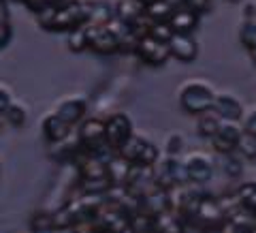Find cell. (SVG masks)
Returning <instances> with one entry per match:
<instances>
[{
    "mask_svg": "<svg viewBox=\"0 0 256 233\" xmlns=\"http://www.w3.org/2000/svg\"><path fill=\"white\" fill-rule=\"evenodd\" d=\"M90 9L92 5H84L79 0L68 5L58 0L36 11V20L45 30H73L90 22Z\"/></svg>",
    "mask_w": 256,
    "mask_h": 233,
    "instance_id": "6da1fadb",
    "label": "cell"
},
{
    "mask_svg": "<svg viewBox=\"0 0 256 233\" xmlns=\"http://www.w3.org/2000/svg\"><path fill=\"white\" fill-rule=\"evenodd\" d=\"M178 99H180L182 109L188 111V114H205V111L214 109L216 92L207 82H201V79H190V82L182 84Z\"/></svg>",
    "mask_w": 256,
    "mask_h": 233,
    "instance_id": "7a4b0ae2",
    "label": "cell"
},
{
    "mask_svg": "<svg viewBox=\"0 0 256 233\" xmlns=\"http://www.w3.org/2000/svg\"><path fill=\"white\" fill-rule=\"evenodd\" d=\"M126 160L132 165H143V167H154L158 163V148L150 139L141 137V135H132L122 148L118 150Z\"/></svg>",
    "mask_w": 256,
    "mask_h": 233,
    "instance_id": "3957f363",
    "label": "cell"
},
{
    "mask_svg": "<svg viewBox=\"0 0 256 233\" xmlns=\"http://www.w3.org/2000/svg\"><path fill=\"white\" fill-rule=\"evenodd\" d=\"M88 30V47L96 54H114L122 50L118 32L111 28V24H86Z\"/></svg>",
    "mask_w": 256,
    "mask_h": 233,
    "instance_id": "277c9868",
    "label": "cell"
},
{
    "mask_svg": "<svg viewBox=\"0 0 256 233\" xmlns=\"http://www.w3.org/2000/svg\"><path fill=\"white\" fill-rule=\"evenodd\" d=\"M134 52H137V56L143 62L152 64V67H160V64H164L166 58L171 56L169 43L160 41V39H156V37H152L150 32L148 35H143V37H139L137 45H134Z\"/></svg>",
    "mask_w": 256,
    "mask_h": 233,
    "instance_id": "5b68a950",
    "label": "cell"
},
{
    "mask_svg": "<svg viewBox=\"0 0 256 233\" xmlns=\"http://www.w3.org/2000/svg\"><path fill=\"white\" fill-rule=\"evenodd\" d=\"M132 122L130 118H128L126 114H122V111H118V114L109 116L105 120V141L109 143L111 148L120 150L124 146V143L132 137Z\"/></svg>",
    "mask_w": 256,
    "mask_h": 233,
    "instance_id": "8992f818",
    "label": "cell"
},
{
    "mask_svg": "<svg viewBox=\"0 0 256 233\" xmlns=\"http://www.w3.org/2000/svg\"><path fill=\"white\" fill-rule=\"evenodd\" d=\"M184 165H186L188 180L194 184H205L214 178V160L205 152H190L184 158Z\"/></svg>",
    "mask_w": 256,
    "mask_h": 233,
    "instance_id": "52a82bcc",
    "label": "cell"
},
{
    "mask_svg": "<svg viewBox=\"0 0 256 233\" xmlns=\"http://www.w3.org/2000/svg\"><path fill=\"white\" fill-rule=\"evenodd\" d=\"M242 135H244V126H239L237 120H222L218 133L212 137V143L220 154H228V152L237 150V141Z\"/></svg>",
    "mask_w": 256,
    "mask_h": 233,
    "instance_id": "ba28073f",
    "label": "cell"
},
{
    "mask_svg": "<svg viewBox=\"0 0 256 233\" xmlns=\"http://www.w3.org/2000/svg\"><path fill=\"white\" fill-rule=\"evenodd\" d=\"M56 114H58L64 122L75 126L84 120L86 111H88V99L82 94H70V96H64V99L56 105Z\"/></svg>",
    "mask_w": 256,
    "mask_h": 233,
    "instance_id": "9c48e42d",
    "label": "cell"
},
{
    "mask_svg": "<svg viewBox=\"0 0 256 233\" xmlns=\"http://www.w3.org/2000/svg\"><path fill=\"white\" fill-rule=\"evenodd\" d=\"M169 50L173 58H178L182 62H192L196 58L198 45L192 39L190 32H173V37L169 39Z\"/></svg>",
    "mask_w": 256,
    "mask_h": 233,
    "instance_id": "30bf717a",
    "label": "cell"
},
{
    "mask_svg": "<svg viewBox=\"0 0 256 233\" xmlns=\"http://www.w3.org/2000/svg\"><path fill=\"white\" fill-rule=\"evenodd\" d=\"M222 120H242L244 116V105H242V101L237 99L235 94H230V92H220V94H216V101H214V109Z\"/></svg>",
    "mask_w": 256,
    "mask_h": 233,
    "instance_id": "8fae6325",
    "label": "cell"
},
{
    "mask_svg": "<svg viewBox=\"0 0 256 233\" xmlns=\"http://www.w3.org/2000/svg\"><path fill=\"white\" fill-rule=\"evenodd\" d=\"M68 131H70V124L64 122V120L56 114V111L45 114L43 120H41V133H43V137L50 143H58L62 139H66Z\"/></svg>",
    "mask_w": 256,
    "mask_h": 233,
    "instance_id": "7c38bea8",
    "label": "cell"
},
{
    "mask_svg": "<svg viewBox=\"0 0 256 233\" xmlns=\"http://www.w3.org/2000/svg\"><path fill=\"white\" fill-rule=\"evenodd\" d=\"M79 139H82L84 148H92L96 143L105 141V122L98 118H88L82 120L79 126Z\"/></svg>",
    "mask_w": 256,
    "mask_h": 233,
    "instance_id": "4fadbf2b",
    "label": "cell"
},
{
    "mask_svg": "<svg viewBox=\"0 0 256 233\" xmlns=\"http://www.w3.org/2000/svg\"><path fill=\"white\" fill-rule=\"evenodd\" d=\"M169 24L175 32H192L198 24V13L188 9V7H180V9L173 11V15L169 18Z\"/></svg>",
    "mask_w": 256,
    "mask_h": 233,
    "instance_id": "5bb4252c",
    "label": "cell"
},
{
    "mask_svg": "<svg viewBox=\"0 0 256 233\" xmlns=\"http://www.w3.org/2000/svg\"><path fill=\"white\" fill-rule=\"evenodd\" d=\"M173 11L175 7L171 0H152V3H146V15L152 22H169Z\"/></svg>",
    "mask_w": 256,
    "mask_h": 233,
    "instance_id": "9a60e30c",
    "label": "cell"
},
{
    "mask_svg": "<svg viewBox=\"0 0 256 233\" xmlns=\"http://www.w3.org/2000/svg\"><path fill=\"white\" fill-rule=\"evenodd\" d=\"M201 118H198V122H196V131L201 137H207V139H212L216 133H218V128H220V122H222V118L216 114H210V111H205V114H198Z\"/></svg>",
    "mask_w": 256,
    "mask_h": 233,
    "instance_id": "2e32d148",
    "label": "cell"
},
{
    "mask_svg": "<svg viewBox=\"0 0 256 233\" xmlns=\"http://www.w3.org/2000/svg\"><path fill=\"white\" fill-rule=\"evenodd\" d=\"M11 37H13V28L9 20V7H6V0H0V50L9 45Z\"/></svg>",
    "mask_w": 256,
    "mask_h": 233,
    "instance_id": "e0dca14e",
    "label": "cell"
},
{
    "mask_svg": "<svg viewBox=\"0 0 256 233\" xmlns=\"http://www.w3.org/2000/svg\"><path fill=\"white\" fill-rule=\"evenodd\" d=\"M222 171L228 175V178H239L244 171V165H242V154L235 150V152H228V154H222Z\"/></svg>",
    "mask_w": 256,
    "mask_h": 233,
    "instance_id": "ac0fdd59",
    "label": "cell"
},
{
    "mask_svg": "<svg viewBox=\"0 0 256 233\" xmlns=\"http://www.w3.org/2000/svg\"><path fill=\"white\" fill-rule=\"evenodd\" d=\"M2 118L9 122L11 126H24L26 124V120H28V109L22 105V103H18V101H13L11 105H9V109L2 114Z\"/></svg>",
    "mask_w": 256,
    "mask_h": 233,
    "instance_id": "d6986e66",
    "label": "cell"
},
{
    "mask_svg": "<svg viewBox=\"0 0 256 233\" xmlns=\"http://www.w3.org/2000/svg\"><path fill=\"white\" fill-rule=\"evenodd\" d=\"M68 50L70 52H84L88 47V30H86V24L84 26H77L73 30H68Z\"/></svg>",
    "mask_w": 256,
    "mask_h": 233,
    "instance_id": "ffe728a7",
    "label": "cell"
},
{
    "mask_svg": "<svg viewBox=\"0 0 256 233\" xmlns=\"http://www.w3.org/2000/svg\"><path fill=\"white\" fill-rule=\"evenodd\" d=\"M237 152L242 154V158H248V160L256 158V137L254 135L244 131V135L237 141Z\"/></svg>",
    "mask_w": 256,
    "mask_h": 233,
    "instance_id": "44dd1931",
    "label": "cell"
},
{
    "mask_svg": "<svg viewBox=\"0 0 256 233\" xmlns=\"http://www.w3.org/2000/svg\"><path fill=\"white\" fill-rule=\"evenodd\" d=\"M239 39L248 50H256V22H246L239 30Z\"/></svg>",
    "mask_w": 256,
    "mask_h": 233,
    "instance_id": "7402d4cb",
    "label": "cell"
},
{
    "mask_svg": "<svg viewBox=\"0 0 256 233\" xmlns=\"http://www.w3.org/2000/svg\"><path fill=\"white\" fill-rule=\"evenodd\" d=\"M182 150H184V139H182V135H180V133L166 135V139H164V154H166V156H178Z\"/></svg>",
    "mask_w": 256,
    "mask_h": 233,
    "instance_id": "603a6c76",
    "label": "cell"
},
{
    "mask_svg": "<svg viewBox=\"0 0 256 233\" xmlns=\"http://www.w3.org/2000/svg\"><path fill=\"white\" fill-rule=\"evenodd\" d=\"M11 103H13V92L4 84H0V116H2L4 111L9 109Z\"/></svg>",
    "mask_w": 256,
    "mask_h": 233,
    "instance_id": "cb8c5ba5",
    "label": "cell"
},
{
    "mask_svg": "<svg viewBox=\"0 0 256 233\" xmlns=\"http://www.w3.org/2000/svg\"><path fill=\"white\" fill-rule=\"evenodd\" d=\"M184 7H188V9L201 15L203 11L210 9V0H184Z\"/></svg>",
    "mask_w": 256,
    "mask_h": 233,
    "instance_id": "d4e9b609",
    "label": "cell"
},
{
    "mask_svg": "<svg viewBox=\"0 0 256 233\" xmlns=\"http://www.w3.org/2000/svg\"><path fill=\"white\" fill-rule=\"evenodd\" d=\"M244 131H246V133H250V135H254V137H256V109H252L250 114H248L246 122H244Z\"/></svg>",
    "mask_w": 256,
    "mask_h": 233,
    "instance_id": "484cf974",
    "label": "cell"
},
{
    "mask_svg": "<svg viewBox=\"0 0 256 233\" xmlns=\"http://www.w3.org/2000/svg\"><path fill=\"white\" fill-rule=\"evenodd\" d=\"M32 11H41L43 7H47V5H54V3H58V0H24Z\"/></svg>",
    "mask_w": 256,
    "mask_h": 233,
    "instance_id": "4316f807",
    "label": "cell"
},
{
    "mask_svg": "<svg viewBox=\"0 0 256 233\" xmlns=\"http://www.w3.org/2000/svg\"><path fill=\"white\" fill-rule=\"evenodd\" d=\"M230 3H237V0H230Z\"/></svg>",
    "mask_w": 256,
    "mask_h": 233,
    "instance_id": "83f0119b",
    "label": "cell"
}]
</instances>
